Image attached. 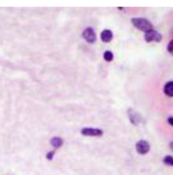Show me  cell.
Wrapping results in <instances>:
<instances>
[{
  "instance_id": "obj_1",
  "label": "cell",
  "mask_w": 173,
  "mask_h": 175,
  "mask_svg": "<svg viewBox=\"0 0 173 175\" xmlns=\"http://www.w3.org/2000/svg\"><path fill=\"white\" fill-rule=\"evenodd\" d=\"M133 25L137 29L145 32L153 29V26L149 20L143 18H133L131 19Z\"/></svg>"
},
{
  "instance_id": "obj_2",
  "label": "cell",
  "mask_w": 173,
  "mask_h": 175,
  "mask_svg": "<svg viewBox=\"0 0 173 175\" xmlns=\"http://www.w3.org/2000/svg\"><path fill=\"white\" fill-rule=\"evenodd\" d=\"M162 39V35L157 31L151 29L145 33V40L147 42H160Z\"/></svg>"
},
{
  "instance_id": "obj_3",
  "label": "cell",
  "mask_w": 173,
  "mask_h": 175,
  "mask_svg": "<svg viewBox=\"0 0 173 175\" xmlns=\"http://www.w3.org/2000/svg\"><path fill=\"white\" fill-rule=\"evenodd\" d=\"M81 134L86 137H101L103 135V131L97 128H83L81 130Z\"/></svg>"
},
{
  "instance_id": "obj_4",
  "label": "cell",
  "mask_w": 173,
  "mask_h": 175,
  "mask_svg": "<svg viewBox=\"0 0 173 175\" xmlns=\"http://www.w3.org/2000/svg\"><path fill=\"white\" fill-rule=\"evenodd\" d=\"M150 149V145L147 141L140 140L136 143V150L138 153L141 155H145V154L149 152Z\"/></svg>"
},
{
  "instance_id": "obj_5",
  "label": "cell",
  "mask_w": 173,
  "mask_h": 175,
  "mask_svg": "<svg viewBox=\"0 0 173 175\" xmlns=\"http://www.w3.org/2000/svg\"><path fill=\"white\" fill-rule=\"evenodd\" d=\"M83 36L86 41L89 43H93L96 41V34L91 28H87L85 29L83 32Z\"/></svg>"
},
{
  "instance_id": "obj_6",
  "label": "cell",
  "mask_w": 173,
  "mask_h": 175,
  "mask_svg": "<svg viewBox=\"0 0 173 175\" xmlns=\"http://www.w3.org/2000/svg\"><path fill=\"white\" fill-rule=\"evenodd\" d=\"M128 114L132 124H133L135 125H137L140 123V121H141V116L139 115V114L135 112V111H134L133 109H129V110L128 112Z\"/></svg>"
},
{
  "instance_id": "obj_7",
  "label": "cell",
  "mask_w": 173,
  "mask_h": 175,
  "mask_svg": "<svg viewBox=\"0 0 173 175\" xmlns=\"http://www.w3.org/2000/svg\"><path fill=\"white\" fill-rule=\"evenodd\" d=\"M101 39L105 43H109L113 38V33L110 30L106 29L101 32Z\"/></svg>"
},
{
  "instance_id": "obj_8",
  "label": "cell",
  "mask_w": 173,
  "mask_h": 175,
  "mask_svg": "<svg viewBox=\"0 0 173 175\" xmlns=\"http://www.w3.org/2000/svg\"><path fill=\"white\" fill-rule=\"evenodd\" d=\"M164 92L167 96L173 97V81H169L165 85Z\"/></svg>"
},
{
  "instance_id": "obj_9",
  "label": "cell",
  "mask_w": 173,
  "mask_h": 175,
  "mask_svg": "<svg viewBox=\"0 0 173 175\" xmlns=\"http://www.w3.org/2000/svg\"><path fill=\"white\" fill-rule=\"evenodd\" d=\"M51 144L53 148L56 149L60 148L63 145V140L59 137H53L51 140Z\"/></svg>"
},
{
  "instance_id": "obj_10",
  "label": "cell",
  "mask_w": 173,
  "mask_h": 175,
  "mask_svg": "<svg viewBox=\"0 0 173 175\" xmlns=\"http://www.w3.org/2000/svg\"><path fill=\"white\" fill-rule=\"evenodd\" d=\"M104 58L107 62H112L114 58V55L112 51H106L104 54Z\"/></svg>"
},
{
  "instance_id": "obj_11",
  "label": "cell",
  "mask_w": 173,
  "mask_h": 175,
  "mask_svg": "<svg viewBox=\"0 0 173 175\" xmlns=\"http://www.w3.org/2000/svg\"><path fill=\"white\" fill-rule=\"evenodd\" d=\"M164 163L167 166H173V157L172 156H166L163 159Z\"/></svg>"
},
{
  "instance_id": "obj_12",
  "label": "cell",
  "mask_w": 173,
  "mask_h": 175,
  "mask_svg": "<svg viewBox=\"0 0 173 175\" xmlns=\"http://www.w3.org/2000/svg\"><path fill=\"white\" fill-rule=\"evenodd\" d=\"M167 50L171 54H173V39L171 40L170 43H168L167 46Z\"/></svg>"
},
{
  "instance_id": "obj_13",
  "label": "cell",
  "mask_w": 173,
  "mask_h": 175,
  "mask_svg": "<svg viewBox=\"0 0 173 175\" xmlns=\"http://www.w3.org/2000/svg\"><path fill=\"white\" fill-rule=\"evenodd\" d=\"M54 155H55V152L54 151L49 152L46 154V158L48 160H52Z\"/></svg>"
},
{
  "instance_id": "obj_14",
  "label": "cell",
  "mask_w": 173,
  "mask_h": 175,
  "mask_svg": "<svg viewBox=\"0 0 173 175\" xmlns=\"http://www.w3.org/2000/svg\"><path fill=\"white\" fill-rule=\"evenodd\" d=\"M168 124H169L170 125H171V126H172L173 127V117H169L168 119Z\"/></svg>"
},
{
  "instance_id": "obj_15",
  "label": "cell",
  "mask_w": 173,
  "mask_h": 175,
  "mask_svg": "<svg viewBox=\"0 0 173 175\" xmlns=\"http://www.w3.org/2000/svg\"><path fill=\"white\" fill-rule=\"evenodd\" d=\"M170 147L173 150V141H172V142H171V143H170Z\"/></svg>"
}]
</instances>
